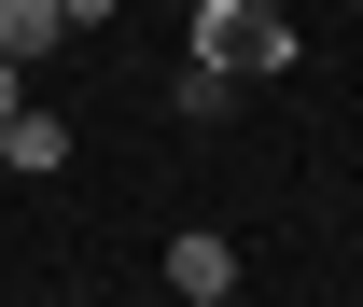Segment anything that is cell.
I'll list each match as a JSON object with an SVG mask.
<instances>
[{
  "instance_id": "cell-5",
  "label": "cell",
  "mask_w": 363,
  "mask_h": 307,
  "mask_svg": "<svg viewBox=\"0 0 363 307\" xmlns=\"http://www.w3.org/2000/svg\"><path fill=\"white\" fill-rule=\"evenodd\" d=\"M56 14H70V28H112V14H126V0H56Z\"/></svg>"
},
{
  "instance_id": "cell-6",
  "label": "cell",
  "mask_w": 363,
  "mask_h": 307,
  "mask_svg": "<svg viewBox=\"0 0 363 307\" xmlns=\"http://www.w3.org/2000/svg\"><path fill=\"white\" fill-rule=\"evenodd\" d=\"M14 112H28V70H14V56H0V126H14Z\"/></svg>"
},
{
  "instance_id": "cell-2",
  "label": "cell",
  "mask_w": 363,
  "mask_h": 307,
  "mask_svg": "<svg viewBox=\"0 0 363 307\" xmlns=\"http://www.w3.org/2000/svg\"><path fill=\"white\" fill-rule=\"evenodd\" d=\"M224 294H238V238L182 223V238H168V307H224Z\"/></svg>"
},
{
  "instance_id": "cell-1",
  "label": "cell",
  "mask_w": 363,
  "mask_h": 307,
  "mask_svg": "<svg viewBox=\"0 0 363 307\" xmlns=\"http://www.w3.org/2000/svg\"><path fill=\"white\" fill-rule=\"evenodd\" d=\"M196 70L279 84V70H294V14H279V0H196Z\"/></svg>"
},
{
  "instance_id": "cell-3",
  "label": "cell",
  "mask_w": 363,
  "mask_h": 307,
  "mask_svg": "<svg viewBox=\"0 0 363 307\" xmlns=\"http://www.w3.org/2000/svg\"><path fill=\"white\" fill-rule=\"evenodd\" d=\"M14 168H70V126H56V112H14V126H0V182H14Z\"/></svg>"
},
{
  "instance_id": "cell-4",
  "label": "cell",
  "mask_w": 363,
  "mask_h": 307,
  "mask_svg": "<svg viewBox=\"0 0 363 307\" xmlns=\"http://www.w3.org/2000/svg\"><path fill=\"white\" fill-rule=\"evenodd\" d=\"M56 43H70V14H56V0H0V56H14V70L56 56Z\"/></svg>"
},
{
  "instance_id": "cell-7",
  "label": "cell",
  "mask_w": 363,
  "mask_h": 307,
  "mask_svg": "<svg viewBox=\"0 0 363 307\" xmlns=\"http://www.w3.org/2000/svg\"><path fill=\"white\" fill-rule=\"evenodd\" d=\"M182 14H196V0H182Z\"/></svg>"
}]
</instances>
